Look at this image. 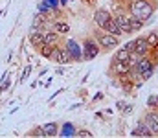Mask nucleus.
I'll list each match as a JSON object with an SVG mask.
<instances>
[{
  "mask_svg": "<svg viewBox=\"0 0 158 138\" xmlns=\"http://www.w3.org/2000/svg\"><path fill=\"white\" fill-rule=\"evenodd\" d=\"M94 37H96V41H98L99 48H101V50H105V52H109V50L118 48V46H119V37L112 35V33L103 31V33H96Z\"/></svg>",
  "mask_w": 158,
  "mask_h": 138,
  "instance_id": "nucleus-3",
  "label": "nucleus"
},
{
  "mask_svg": "<svg viewBox=\"0 0 158 138\" xmlns=\"http://www.w3.org/2000/svg\"><path fill=\"white\" fill-rule=\"evenodd\" d=\"M110 17H112V13H110L109 9H105V7H99V9H96V11H94V15H92V20H94V24H96L98 28H103V26H105V22H107Z\"/></svg>",
  "mask_w": 158,
  "mask_h": 138,
  "instance_id": "nucleus-7",
  "label": "nucleus"
},
{
  "mask_svg": "<svg viewBox=\"0 0 158 138\" xmlns=\"http://www.w3.org/2000/svg\"><path fill=\"white\" fill-rule=\"evenodd\" d=\"M114 19H116V22H118L119 30H121V33L123 35H131L132 33V26H131V15L125 11V13H118V15H112Z\"/></svg>",
  "mask_w": 158,
  "mask_h": 138,
  "instance_id": "nucleus-5",
  "label": "nucleus"
},
{
  "mask_svg": "<svg viewBox=\"0 0 158 138\" xmlns=\"http://www.w3.org/2000/svg\"><path fill=\"white\" fill-rule=\"evenodd\" d=\"M30 72H31V66L28 65V66L24 68V72H22V76H20V83H24V81L28 79V76H30Z\"/></svg>",
  "mask_w": 158,
  "mask_h": 138,
  "instance_id": "nucleus-27",
  "label": "nucleus"
},
{
  "mask_svg": "<svg viewBox=\"0 0 158 138\" xmlns=\"http://www.w3.org/2000/svg\"><path fill=\"white\" fill-rule=\"evenodd\" d=\"M28 136H40V138H46V136H44V131H42V127H35V129H31V131L28 133Z\"/></svg>",
  "mask_w": 158,
  "mask_h": 138,
  "instance_id": "nucleus-25",
  "label": "nucleus"
},
{
  "mask_svg": "<svg viewBox=\"0 0 158 138\" xmlns=\"http://www.w3.org/2000/svg\"><path fill=\"white\" fill-rule=\"evenodd\" d=\"M11 87V81L7 79V74H4L2 76V85H0V92H6L7 89Z\"/></svg>",
  "mask_w": 158,
  "mask_h": 138,
  "instance_id": "nucleus-24",
  "label": "nucleus"
},
{
  "mask_svg": "<svg viewBox=\"0 0 158 138\" xmlns=\"http://www.w3.org/2000/svg\"><path fill=\"white\" fill-rule=\"evenodd\" d=\"M143 120H145V123L149 125V129L153 131V135H158V116H156V111H147L145 114H143Z\"/></svg>",
  "mask_w": 158,
  "mask_h": 138,
  "instance_id": "nucleus-9",
  "label": "nucleus"
},
{
  "mask_svg": "<svg viewBox=\"0 0 158 138\" xmlns=\"http://www.w3.org/2000/svg\"><path fill=\"white\" fill-rule=\"evenodd\" d=\"M52 30L57 31L59 35H64V33H70V24L64 20H55V22H52Z\"/></svg>",
  "mask_w": 158,
  "mask_h": 138,
  "instance_id": "nucleus-14",
  "label": "nucleus"
},
{
  "mask_svg": "<svg viewBox=\"0 0 158 138\" xmlns=\"http://www.w3.org/2000/svg\"><path fill=\"white\" fill-rule=\"evenodd\" d=\"M158 7V0H129V13L142 19V20H149Z\"/></svg>",
  "mask_w": 158,
  "mask_h": 138,
  "instance_id": "nucleus-1",
  "label": "nucleus"
},
{
  "mask_svg": "<svg viewBox=\"0 0 158 138\" xmlns=\"http://www.w3.org/2000/svg\"><path fill=\"white\" fill-rule=\"evenodd\" d=\"M131 136H145V138H151V136H155V135H153V131L149 129V125L145 123V120H143V118H140V120L136 122V127L131 131Z\"/></svg>",
  "mask_w": 158,
  "mask_h": 138,
  "instance_id": "nucleus-6",
  "label": "nucleus"
},
{
  "mask_svg": "<svg viewBox=\"0 0 158 138\" xmlns=\"http://www.w3.org/2000/svg\"><path fill=\"white\" fill-rule=\"evenodd\" d=\"M145 41H147V44L151 46V48H155V46H158V35H156V30L149 31V33L145 35Z\"/></svg>",
  "mask_w": 158,
  "mask_h": 138,
  "instance_id": "nucleus-18",
  "label": "nucleus"
},
{
  "mask_svg": "<svg viewBox=\"0 0 158 138\" xmlns=\"http://www.w3.org/2000/svg\"><path fill=\"white\" fill-rule=\"evenodd\" d=\"M55 72H57V74H59V76H63V74H64V68H63V65H61V66H59V68H57V70H55Z\"/></svg>",
  "mask_w": 158,
  "mask_h": 138,
  "instance_id": "nucleus-30",
  "label": "nucleus"
},
{
  "mask_svg": "<svg viewBox=\"0 0 158 138\" xmlns=\"http://www.w3.org/2000/svg\"><path fill=\"white\" fill-rule=\"evenodd\" d=\"M0 15H2V11H0Z\"/></svg>",
  "mask_w": 158,
  "mask_h": 138,
  "instance_id": "nucleus-34",
  "label": "nucleus"
},
{
  "mask_svg": "<svg viewBox=\"0 0 158 138\" xmlns=\"http://www.w3.org/2000/svg\"><path fill=\"white\" fill-rule=\"evenodd\" d=\"M156 35H158V30H156Z\"/></svg>",
  "mask_w": 158,
  "mask_h": 138,
  "instance_id": "nucleus-33",
  "label": "nucleus"
},
{
  "mask_svg": "<svg viewBox=\"0 0 158 138\" xmlns=\"http://www.w3.org/2000/svg\"><path fill=\"white\" fill-rule=\"evenodd\" d=\"M30 43L35 50H39V46L44 44V39H42V31L40 30H31L30 31Z\"/></svg>",
  "mask_w": 158,
  "mask_h": 138,
  "instance_id": "nucleus-13",
  "label": "nucleus"
},
{
  "mask_svg": "<svg viewBox=\"0 0 158 138\" xmlns=\"http://www.w3.org/2000/svg\"><path fill=\"white\" fill-rule=\"evenodd\" d=\"M86 2H92V0H86Z\"/></svg>",
  "mask_w": 158,
  "mask_h": 138,
  "instance_id": "nucleus-32",
  "label": "nucleus"
},
{
  "mask_svg": "<svg viewBox=\"0 0 158 138\" xmlns=\"http://www.w3.org/2000/svg\"><path fill=\"white\" fill-rule=\"evenodd\" d=\"M40 31H42V39H44L46 44H57V43H59V33H57V31H53V30H50V28H44V30H40Z\"/></svg>",
  "mask_w": 158,
  "mask_h": 138,
  "instance_id": "nucleus-12",
  "label": "nucleus"
},
{
  "mask_svg": "<svg viewBox=\"0 0 158 138\" xmlns=\"http://www.w3.org/2000/svg\"><path fill=\"white\" fill-rule=\"evenodd\" d=\"M140 57H142V55H140V53H136V52H131V53H129V59H127V63L131 65V68H132V66L138 63V59H140Z\"/></svg>",
  "mask_w": 158,
  "mask_h": 138,
  "instance_id": "nucleus-22",
  "label": "nucleus"
},
{
  "mask_svg": "<svg viewBox=\"0 0 158 138\" xmlns=\"http://www.w3.org/2000/svg\"><path fill=\"white\" fill-rule=\"evenodd\" d=\"M76 136H81V138H92V131H88V129H79L77 133H76Z\"/></svg>",
  "mask_w": 158,
  "mask_h": 138,
  "instance_id": "nucleus-26",
  "label": "nucleus"
},
{
  "mask_svg": "<svg viewBox=\"0 0 158 138\" xmlns=\"http://www.w3.org/2000/svg\"><path fill=\"white\" fill-rule=\"evenodd\" d=\"M118 109L123 112V114H127V116L132 112V105H131V103H125V101H119V103H118Z\"/></svg>",
  "mask_w": 158,
  "mask_h": 138,
  "instance_id": "nucleus-20",
  "label": "nucleus"
},
{
  "mask_svg": "<svg viewBox=\"0 0 158 138\" xmlns=\"http://www.w3.org/2000/svg\"><path fill=\"white\" fill-rule=\"evenodd\" d=\"M98 99H103V94H96L94 96V101H98Z\"/></svg>",
  "mask_w": 158,
  "mask_h": 138,
  "instance_id": "nucleus-31",
  "label": "nucleus"
},
{
  "mask_svg": "<svg viewBox=\"0 0 158 138\" xmlns=\"http://www.w3.org/2000/svg\"><path fill=\"white\" fill-rule=\"evenodd\" d=\"M149 53H151V55H153V57H155V59L158 61V46H155V48H151V52H149Z\"/></svg>",
  "mask_w": 158,
  "mask_h": 138,
  "instance_id": "nucleus-29",
  "label": "nucleus"
},
{
  "mask_svg": "<svg viewBox=\"0 0 158 138\" xmlns=\"http://www.w3.org/2000/svg\"><path fill=\"white\" fill-rule=\"evenodd\" d=\"M42 131H44V136H57V133H59V125L55 123V122H48V123H44L42 125Z\"/></svg>",
  "mask_w": 158,
  "mask_h": 138,
  "instance_id": "nucleus-15",
  "label": "nucleus"
},
{
  "mask_svg": "<svg viewBox=\"0 0 158 138\" xmlns=\"http://www.w3.org/2000/svg\"><path fill=\"white\" fill-rule=\"evenodd\" d=\"M129 50H125V48H118L116 50V53H114V59H119V61H127L129 59Z\"/></svg>",
  "mask_w": 158,
  "mask_h": 138,
  "instance_id": "nucleus-19",
  "label": "nucleus"
},
{
  "mask_svg": "<svg viewBox=\"0 0 158 138\" xmlns=\"http://www.w3.org/2000/svg\"><path fill=\"white\" fill-rule=\"evenodd\" d=\"M101 30H103V31H107V33H112V35H116V37H121V35H123L114 17H110V19H109L107 22H105V26H103Z\"/></svg>",
  "mask_w": 158,
  "mask_h": 138,
  "instance_id": "nucleus-11",
  "label": "nucleus"
},
{
  "mask_svg": "<svg viewBox=\"0 0 158 138\" xmlns=\"http://www.w3.org/2000/svg\"><path fill=\"white\" fill-rule=\"evenodd\" d=\"M155 70H156V66H151V68H147L145 72H142V79H143V81H149V79L153 77Z\"/></svg>",
  "mask_w": 158,
  "mask_h": 138,
  "instance_id": "nucleus-23",
  "label": "nucleus"
},
{
  "mask_svg": "<svg viewBox=\"0 0 158 138\" xmlns=\"http://www.w3.org/2000/svg\"><path fill=\"white\" fill-rule=\"evenodd\" d=\"M129 15H131V13H129ZM131 26H132V33H136V31H140V30L145 26V20H142V19L131 15Z\"/></svg>",
  "mask_w": 158,
  "mask_h": 138,
  "instance_id": "nucleus-16",
  "label": "nucleus"
},
{
  "mask_svg": "<svg viewBox=\"0 0 158 138\" xmlns=\"http://www.w3.org/2000/svg\"><path fill=\"white\" fill-rule=\"evenodd\" d=\"M125 50H129V52H134V41H129V43H125L123 44Z\"/></svg>",
  "mask_w": 158,
  "mask_h": 138,
  "instance_id": "nucleus-28",
  "label": "nucleus"
},
{
  "mask_svg": "<svg viewBox=\"0 0 158 138\" xmlns=\"http://www.w3.org/2000/svg\"><path fill=\"white\" fill-rule=\"evenodd\" d=\"M110 72L118 77V76H125L131 72V65L127 61H119V59H114L112 65H110Z\"/></svg>",
  "mask_w": 158,
  "mask_h": 138,
  "instance_id": "nucleus-8",
  "label": "nucleus"
},
{
  "mask_svg": "<svg viewBox=\"0 0 158 138\" xmlns=\"http://www.w3.org/2000/svg\"><path fill=\"white\" fill-rule=\"evenodd\" d=\"M50 61H53V63H57V65H68V63L72 61V55H70V52H68L64 46H61L57 43V44L53 46V52H52Z\"/></svg>",
  "mask_w": 158,
  "mask_h": 138,
  "instance_id": "nucleus-4",
  "label": "nucleus"
},
{
  "mask_svg": "<svg viewBox=\"0 0 158 138\" xmlns=\"http://www.w3.org/2000/svg\"><path fill=\"white\" fill-rule=\"evenodd\" d=\"M147 107H149L151 111H156V109H158V96H156V94L149 96V99H147Z\"/></svg>",
  "mask_w": 158,
  "mask_h": 138,
  "instance_id": "nucleus-21",
  "label": "nucleus"
},
{
  "mask_svg": "<svg viewBox=\"0 0 158 138\" xmlns=\"http://www.w3.org/2000/svg\"><path fill=\"white\" fill-rule=\"evenodd\" d=\"M99 52H101V48L98 44L96 37H86V39L83 41V59H85V61L96 59V57L99 55Z\"/></svg>",
  "mask_w": 158,
  "mask_h": 138,
  "instance_id": "nucleus-2",
  "label": "nucleus"
},
{
  "mask_svg": "<svg viewBox=\"0 0 158 138\" xmlns=\"http://www.w3.org/2000/svg\"><path fill=\"white\" fill-rule=\"evenodd\" d=\"M134 52H136V53H140V55H147V53L151 52V46L147 44L145 35H143V37H136V39H134Z\"/></svg>",
  "mask_w": 158,
  "mask_h": 138,
  "instance_id": "nucleus-10",
  "label": "nucleus"
},
{
  "mask_svg": "<svg viewBox=\"0 0 158 138\" xmlns=\"http://www.w3.org/2000/svg\"><path fill=\"white\" fill-rule=\"evenodd\" d=\"M53 46H55V44H46V43H44L42 46H39V50H37V52H39L40 57L50 59V57H52V52H53Z\"/></svg>",
  "mask_w": 158,
  "mask_h": 138,
  "instance_id": "nucleus-17",
  "label": "nucleus"
}]
</instances>
